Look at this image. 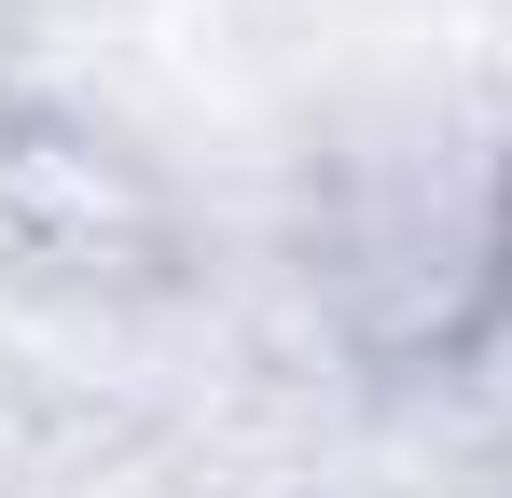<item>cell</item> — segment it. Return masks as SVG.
Segmentation results:
<instances>
[{"label": "cell", "instance_id": "1", "mask_svg": "<svg viewBox=\"0 0 512 498\" xmlns=\"http://www.w3.org/2000/svg\"><path fill=\"white\" fill-rule=\"evenodd\" d=\"M153 180L84 139L70 111H0V236L28 249V263H125V249H153Z\"/></svg>", "mask_w": 512, "mask_h": 498}, {"label": "cell", "instance_id": "2", "mask_svg": "<svg viewBox=\"0 0 512 498\" xmlns=\"http://www.w3.org/2000/svg\"><path fill=\"white\" fill-rule=\"evenodd\" d=\"M499 291H512V194H499Z\"/></svg>", "mask_w": 512, "mask_h": 498}]
</instances>
